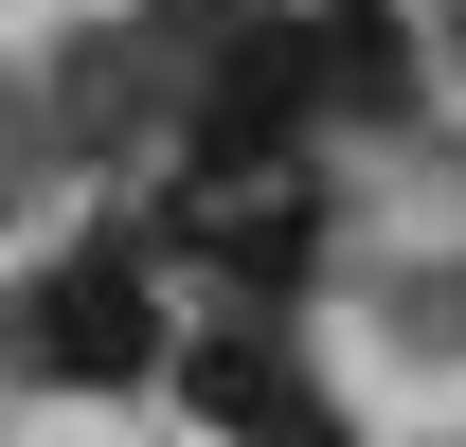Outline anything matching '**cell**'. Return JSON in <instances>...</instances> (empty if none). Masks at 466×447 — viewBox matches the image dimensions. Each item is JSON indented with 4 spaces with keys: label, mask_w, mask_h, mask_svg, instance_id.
I'll list each match as a JSON object with an SVG mask.
<instances>
[{
    "label": "cell",
    "mask_w": 466,
    "mask_h": 447,
    "mask_svg": "<svg viewBox=\"0 0 466 447\" xmlns=\"http://www.w3.org/2000/svg\"><path fill=\"white\" fill-rule=\"evenodd\" d=\"M0 358L55 393H144L162 376V304H144V251H72L55 286H18L0 304Z\"/></svg>",
    "instance_id": "cell-1"
},
{
    "label": "cell",
    "mask_w": 466,
    "mask_h": 447,
    "mask_svg": "<svg viewBox=\"0 0 466 447\" xmlns=\"http://www.w3.org/2000/svg\"><path fill=\"white\" fill-rule=\"evenodd\" d=\"M198 251H216V286H233V304H288V286L323 269V197H251V215H216Z\"/></svg>",
    "instance_id": "cell-4"
},
{
    "label": "cell",
    "mask_w": 466,
    "mask_h": 447,
    "mask_svg": "<svg viewBox=\"0 0 466 447\" xmlns=\"http://www.w3.org/2000/svg\"><path fill=\"white\" fill-rule=\"evenodd\" d=\"M162 393H179V412H216V430H251V447H288L305 412H323V393H305V358L269 340V304H251V323H216V340H162Z\"/></svg>",
    "instance_id": "cell-2"
},
{
    "label": "cell",
    "mask_w": 466,
    "mask_h": 447,
    "mask_svg": "<svg viewBox=\"0 0 466 447\" xmlns=\"http://www.w3.org/2000/svg\"><path fill=\"white\" fill-rule=\"evenodd\" d=\"M305 36V125L341 108V125H377V108H412V18L395 0H323V18H288Z\"/></svg>",
    "instance_id": "cell-3"
},
{
    "label": "cell",
    "mask_w": 466,
    "mask_h": 447,
    "mask_svg": "<svg viewBox=\"0 0 466 447\" xmlns=\"http://www.w3.org/2000/svg\"><path fill=\"white\" fill-rule=\"evenodd\" d=\"M449 18H466V0H449Z\"/></svg>",
    "instance_id": "cell-5"
}]
</instances>
